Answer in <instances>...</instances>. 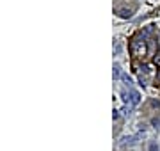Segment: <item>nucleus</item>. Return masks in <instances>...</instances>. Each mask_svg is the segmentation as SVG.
<instances>
[{
  "label": "nucleus",
  "mask_w": 160,
  "mask_h": 151,
  "mask_svg": "<svg viewBox=\"0 0 160 151\" xmlns=\"http://www.w3.org/2000/svg\"><path fill=\"white\" fill-rule=\"evenodd\" d=\"M130 103H132L134 107L141 103V94H139L137 91H130Z\"/></svg>",
  "instance_id": "nucleus-2"
},
{
  "label": "nucleus",
  "mask_w": 160,
  "mask_h": 151,
  "mask_svg": "<svg viewBox=\"0 0 160 151\" xmlns=\"http://www.w3.org/2000/svg\"><path fill=\"white\" fill-rule=\"evenodd\" d=\"M118 16H119V18H123V20H128V18H132V11H130V9H126V7H123V9H119V11H118Z\"/></svg>",
  "instance_id": "nucleus-3"
},
{
  "label": "nucleus",
  "mask_w": 160,
  "mask_h": 151,
  "mask_svg": "<svg viewBox=\"0 0 160 151\" xmlns=\"http://www.w3.org/2000/svg\"><path fill=\"white\" fill-rule=\"evenodd\" d=\"M112 69H114V71H112V75H114V78H119V77L123 75V73H121V66H119L118 62L114 64V68H112Z\"/></svg>",
  "instance_id": "nucleus-4"
},
{
  "label": "nucleus",
  "mask_w": 160,
  "mask_h": 151,
  "mask_svg": "<svg viewBox=\"0 0 160 151\" xmlns=\"http://www.w3.org/2000/svg\"><path fill=\"white\" fill-rule=\"evenodd\" d=\"M134 50H137V55H144V52H146L144 41H135L134 43Z\"/></svg>",
  "instance_id": "nucleus-1"
},
{
  "label": "nucleus",
  "mask_w": 160,
  "mask_h": 151,
  "mask_svg": "<svg viewBox=\"0 0 160 151\" xmlns=\"http://www.w3.org/2000/svg\"><path fill=\"white\" fill-rule=\"evenodd\" d=\"M157 66L160 68V59H157Z\"/></svg>",
  "instance_id": "nucleus-7"
},
{
  "label": "nucleus",
  "mask_w": 160,
  "mask_h": 151,
  "mask_svg": "<svg viewBox=\"0 0 160 151\" xmlns=\"http://www.w3.org/2000/svg\"><path fill=\"white\" fill-rule=\"evenodd\" d=\"M112 117H114V119H118V117H119V114H118V110H114V112H112Z\"/></svg>",
  "instance_id": "nucleus-6"
},
{
  "label": "nucleus",
  "mask_w": 160,
  "mask_h": 151,
  "mask_svg": "<svg viewBox=\"0 0 160 151\" xmlns=\"http://www.w3.org/2000/svg\"><path fill=\"white\" fill-rule=\"evenodd\" d=\"M148 151H159V144H157V141H151V142L148 144Z\"/></svg>",
  "instance_id": "nucleus-5"
}]
</instances>
